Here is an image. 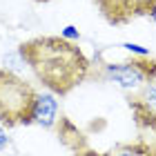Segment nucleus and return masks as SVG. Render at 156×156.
Instances as JSON below:
<instances>
[{"label":"nucleus","instance_id":"obj_1","mask_svg":"<svg viewBox=\"0 0 156 156\" xmlns=\"http://www.w3.org/2000/svg\"><path fill=\"white\" fill-rule=\"evenodd\" d=\"M18 54L27 65H31L38 80L51 94H69L87 78L89 72V62L83 56V51L62 36L34 38L20 45Z\"/></svg>","mask_w":156,"mask_h":156},{"label":"nucleus","instance_id":"obj_2","mask_svg":"<svg viewBox=\"0 0 156 156\" xmlns=\"http://www.w3.org/2000/svg\"><path fill=\"white\" fill-rule=\"evenodd\" d=\"M34 98L36 91L29 83H25L9 69H0V123L2 125H29Z\"/></svg>","mask_w":156,"mask_h":156},{"label":"nucleus","instance_id":"obj_3","mask_svg":"<svg viewBox=\"0 0 156 156\" xmlns=\"http://www.w3.org/2000/svg\"><path fill=\"white\" fill-rule=\"evenodd\" d=\"M103 76L107 80L116 83L123 89H134L145 83L156 80V60L150 56H140V60H129V62H118V65H105Z\"/></svg>","mask_w":156,"mask_h":156},{"label":"nucleus","instance_id":"obj_4","mask_svg":"<svg viewBox=\"0 0 156 156\" xmlns=\"http://www.w3.org/2000/svg\"><path fill=\"white\" fill-rule=\"evenodd\" d=\"M129 109L136 118V125L156 134V80L147 85L136 98H132Z\"/></svg>","mask_w":156,"mask_h":156},{"label":"nucleus","instance_id":"obj_5","mask_svg":"<svg viewBox=\"0 0 156 156\" xmlns=\"http://www.w3.org/2000/svg\"><path fill=\"white\" fill-rule=\"evenodd\" d=\"M56 114H58L56 96L49 91H36V98L31 105V123L40 127H51L56 123Z\"/></svg>","mask_w":156,"mask_h":156},{"label":"nucleus","instance_id":"obj_6","mask_svg":"<svg viewBox=\"0 0 156 156\" xmlns=\"http://www.w3.org/2000/svg\"><path fill=\"white\" fill-rule=\"evenodd\" d=\"M103 156H156V150L147 143H134V145H118Z\"/></svg>","mask_w":156,"mask_h":156},{"label":"nucleus","instance_id":"obj_7","mask_svg":"<svg viewBox=\"0 0 156 156\" xmlns=\"http://www.w3.org/2000/svg\"><path fill=\"white\" fill-rule=\"evenodd\" d=\"M120 47H123V49H127V51H132V54H136V56H150V51H147L145 47L136 45V42H123Z\"/></svg>","mask_w":156,"mask_h":156},{"label":"nucleus","instance_id":"obj_8","mask_svg":"<svg viewBox=\"0 0 156 156\" xmlns=\"http://www.w3.org/2000/svg\"><path fill=\"white\" fill-rule=\"evenodd\" d=\"M60 36L65 38V40H78V36H80V34H78V29H76L74 25H67L65 29L60 31Z\"/></svg>","mask_w":156,"mask_h":156},{"label":"nucleus","instance_id":"obj_9","mask_svg":"<svg viewBox=\"0 0 156 156\" xmlns=\"http://www.w3.org/2000/svg\"><path fill=\"white\" fill-rule=\"evenodd\" d=\"M147 13H150V18L156 23V0H150V5H147Z\"/></svg>","mask_w":156,"mask_h":156},{"label":"nucleus","instance_id":"obj_10","mask_svg":"<svg viewBox=\"0 0 156 156\" xmlns=\"http://www.w3.org/2000/svg\"><path fill=\"white\" fill-rule=\"evenodd\" d=\"M7 145H9V136H7V132L0 129V152H2Z\"/></svg>","mask_w":156,"mask_h":156},{"label":"nucleus","instance_id":"obj_11","mask_svg":"<svg viewBox=\"0 0 156 156\" xmlns=\"http://www.w3.org/2000/svg\"><path fill=\"white\" fill-rule=\"evenodd\" d=\"M36 2H47V0H36Z\"/></svg>","mask_w":156,"mask_h":156}]
</instances>
